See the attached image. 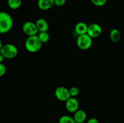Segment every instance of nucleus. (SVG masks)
Returning a JSON list of instances; mask_svg holds the SVG:
<instances>
[{
  "mask_svg": "<svg viewBox=\"0 0 124 123\" xmlns=\"http://www.w3.org/2000/svg\"><path fill=\"white\" fill-rule=\"evenodd\" d=\"M13 20L9 13L6 12H0V33H8L13 27Z\"/></svg>",
  "mask_w": 124,
  "mask_h": 123,
  "instance_id": "f257e3e1",
  "label": "nucleus"
},
{
  "mask_svg": "<svg viewBox=\"0 0 124 123\" xmlns=\"http://www.w3.org/2000/svg\"><path fill=\"white\" fill-rule=\"evenodd\" d=\"M42 44L38 35L29 36L25 40V47L27 51L31 53L38 52L41 49Z\"/></svg>",
  "mask_w": 124,
  "mask_h": 123,
  "instance_id": "f03ea898",
  "label": "nucleus"
},
{
  "mask_svg": "<svg viewBox=\"0 0 124 123\" xmlns=\"http://www.w3.org/2000/svg\"><path fill=\"white\" fill-rule=\"evenodd\" d=\"M18 54V48L15 45L12 43H6L0 48V54L3 55L5 59H14L17 56Z\"/></svg>",
  "mask_w": 124,
  "mask_h": 123,
  "instance_id": "7ed1b4c3",
  "label": "nucleus"
},
{
  "mask_svg": "<svg viewBox=\"0 0 124 123\" xmlns=\"http://www.w3.org/2000/svg\"><path fill=\"white\" fill-rule=\"evenodd\" d=\"M76 43L79 48L82 50H87L92 47L93 44V38L87 33L79 35L77 38Z\"/></svg>",
  "mask_w": 124,
  "mask_h": 123,
  "instance_id": "20e7f679",
  "label": "nucleus"
},
{
  "mask_svg": "<svg viewBox=\"0 0 124 123\" xmlns=\"http://www.w3.org/2000/svg\"><path fill=\"white\" fill-rule=\"evenodd\" d=\"M22 30L23 33L28 37L38 35V33L39 32L36 24L31 21L25 22L22 27Z\"/></svg>",
  "mask_w": 124,
  "mask_h": 123,
  "instance_id": "39448f33",
  "label": "nucleus"
},
{
  "mask_svg": "<svg viewBox=\"0 0 124 123\" xmlns=\"http://www.w3.org/2000/svg\"><path fill=\"white\" fill-rule=\"evenodd\" d=\"M54 94L58 100L63 102H65L70 97H71L69 89L64 86H59L55 90Z\"/></svg>",
  "mask_w": 124,
  "mask_h": 123,
  "instance_id": "423d86ee",
  "label": "nucleus"
},
{
  "mask_svg": "<svg viewBox=\"0 0 124 123\" xmlns=\"http://www.w3.org/2000/svg\"><path fill=\"white\" fill-rule=\"evenodd\" d=\"M102 33V29L97 23H92L88 25V30L87 34L90 36L92 38H97L101 35Z\"/></svg>",
  "mask_w": 124,
  "mask_h": 123,
  "instance_id": "0eeeda50",
  "label": "nucleus"
},
{
  "mask_svg": "<svg viewBox=\"0 0 124 123\" xmlns=\"http://www.w3.org/2000/svg\"><path fill=\"white\" fill-rule=\"evenodd\" d=\"M79 103L76 97H70L65 101V108L70 113H75L79 110Z\"/></svg>",
  "mask_w": 124,
  "mask_h": 123,
  "instance_id": "6e6552de",
  "label": "nucleus"
},
{
  "mask_svg": "<svg viewBox=\"0 0 124 123\" xmlns=\"http://www.w3.org/2000/svg\"><path fill=\"white\" fill-rule=\"evenodd\" d=\"M54 5V0H38V6L41 10H48Z\"/></svg>",
  "mask_w": 124,
  "mask_h": 123,
  "instance_id": "1a4fd4ad",
  "label": "nucleus"
},
{
  "mask_svg": "<svg viewBox=\"0 0 124 123\" xmlns=\"http://www.w3.org/2000/svg\"><path fill=\"white\" fill-rule=\"evenodd\" d=\"M87 113L84 110L79 109L74 113L73 118L76 123H84L87 119Z\"/></svg>",
  "mask_w": 124,
  "mask_h": 123,
  "instance_id": "9d476101",
  "label": "nucleus"
},
{
  "mask_svg": "<svg viewBox=\"0 0 124 123\" xmlns=\"http://www.w3.org/2000/svg\"><path fill=\"white\" fill-rule=\"evenodd\" d=\"M35 24H36L39 32H45V31H48V28H49L48 23L44 18L38 19L36 21Z\"/></svg>",
  "mask_w": 124,
  "mask_h": 123,
  "instance_id": "9b49d317",
  "label": "nucleus"
},
{
  "mask_svg": "<svg viewBox=\"0 0 124 123\" xmlns=\"http://www.w3.org/2000/svg\"><path fill=\"white\" fill-rule=\"evenodd\" d=\"M87 30H88V25L84 22H79L75 25V33L78 34V36L87 34Z\"/></svg>",
  "mask_w": 124,
  "mask_h": 123,
  "instance_id": "f8f14e48",
  "label": "nucleus"
},
{
  "mask_svg": "<svg viewBox=\"0 0 124 123\" xmlns=\"http://www.w3.org/2000/svg\"><path fill=\"white\" fill-rule=\"evenodd\" d=\"M110 39L115 43L119 42L121 39V32L116 28L112 29L110 32Z\"/></svg>",
  "mask_w": 124,
  "mask_h": 123,
  "instance_id": "ddd939ff",
  "label": "nucleus"
},
{
  "mask_svg": "<svg viewBox=\"0 0 124 123\" xmlns=\"http://www.w3.org/2000/svg\"><path fill=\"white\" fill-rule=\"evenodd\" d=\"M23 0H7L8 6L12 10L18 9L21 6Z\"/></svg>",
  "mask_w": 124,
  "mask_h": 123,
  "instance_id": "4468645a",
  "label": "nucleus"
},
{
  "mask_svg": "<svg viewBox=\"0 0 124 123\" xmlns=\"http://www.w3.org/2000/svg\"><path fill=\"white\" fill-rule=\"evenodd\" d=\"M59 123H76L73 117L69 115H63L59 118Z\"/></svg>",
  "mask_w": 124,
  "mask_h": 123,
  "instance_id": "2eb2a0df",
  "label": "nucleus"
},
{
  "mask_svg": "<svg viewBox=\"0 0 124 123\" xmlns=\"http://www.w3.org/2000/svg\"><path fill=\"white\" fill-rule=\"evenodd\" d=\"M40 41L42 42V43H46L48 42L50 39V35L47 31L45 32H39V34L38 35Z\"/></svg>",
  "mask_w": 124,
  "mask_h": 123,
  "instance_id": "dca6fc26",
  "label": "nucleus"
},
{
  "mask_svg": "<svg viewBox=\"0 0 124 123\" xmlns=\"http://www.w3.org/2000/svg\"><path fill=\"white\" fill-rule=\"evenodd\" d=\"M69 91H70V94L71 97H76L79 94V89L78 87L76 86L71 87L70 89H69Z\"/></svg>",
  "mask_w": 124,
  "mask_h": 123,
  "instance_id": "f3484780",
  "label": "nucleus"
},
{
  "mask_svg": "<svg viewBox=\"0 0 124 123\" xmlns=\"http://www.w3.org/2000/svg\"><path fill=\"white\" fill-rule=\"evenodd\" d=\"M92 3L97 7H102L106 4L107 0H90Z\"/></svg>",
  "mask_w": 124,
  "mask_h": 123,
  "instance_id": "a211bd4d",
  "label": "nucleus"
},
{
  "mask_svg": "<svg viewBox=\"0 0 124 123\" xmlns=\"http://www.w3.org/2000/svg\"><path fill=\"white\" fill-rule=\"evenodd\" d=\"M6 71H7L6 66L2 63H0V77H2L4 75H5Z\"/></svg>",
  "mask_w": 124,
  "mask_h": 123,
  "instance_id": "6ab92c4d",
  "label": "nucleus"
},
{
  "mask_svg": "<svg viewBox=\"0 0 124 123\" xmlns=\"http://www.w3.org/2000/svg\"><path fill=\"white\" fill-rule=\"evenodd\" d=\"M66 2V0H54V5L58 7H62L64 6Z\"/></svg>",
  "mask_w": 124,
  "mask_h": 123,
  "instance_id": "aec40b11",
  "label": "nucleus"
},
{
  "mask_svg": "<svg viewBox=\"0 0 124 123\" xmlns=\"http://www.w3.org/2000/svg\"><path fill=\"white\" fill-rule=\"evenodd\" d=\"M87 123H99V122L98 119H97L96 118H92L87 121Z\"/></svg>",
  "mask_w": 124,
  "mask_h": 123,
  "instance_id": "412c9836",
  "label": "nucleus"
},
{
  "mask_svg": "<svg viewBox=\"0 0 124 123\" xmlns=\"http://www.w3.org/2000/svg\"><path fill=\"white\" fill-rule=\"evenodd\" d=\"M4 59H5L3 55H1V54H0V62L1 63L3 62V60H4Z\"/></svg>",
  "mask_w": 124,
  "mask_h": 123,
  "instance_id": "4be33fe9",
  "label": "nucleus"
},
{
  "mask_svg": "<svg viewBox=\"0 0 124 123\" xmlns=\"http://www.w3.org/2000/svg\"></svg>",
  "mask_w": 124,
  "mask_h": 123,
  "instance_id": "5701e85b",
  "label": "nucleus"
}]
</instances>
